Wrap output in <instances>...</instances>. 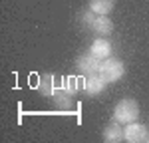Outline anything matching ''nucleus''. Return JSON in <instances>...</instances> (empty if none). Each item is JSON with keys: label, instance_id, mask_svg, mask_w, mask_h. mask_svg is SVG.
<instances>
[{"label": "nucleus", "instance_id": "12", "mask_svg": "<svg viewBox=\"0 0 149 143\" xmlns=\"http://www.w3.org/2000/svg\"><path fill=\"white\" fill-rule=\"evenodd\" d=\"M64 87H66V90H68V92H70L72 95H74L76 92H78V90H80V87H78V80H76V78H68V80H66V85H64Z\"/></svg>", "mask_w": 149, "mask_h": 143}, {"label": "nucleus", "instance_id": "5", "mask_svg": "<svg viewBox=\"0 0 149 143\" xmlns=\"http://www.w3.org/2000/svg\"><path fill=\"white\" fill-rule=\"evenodd\" d=\"M100 60L93 56L92 52H86V54H81L80 58H78V62H76V68H78V72H80L81 76L86 78V76H92V74H97L100 72Z\"/></svg>", "mask_w": 149, "mask_h": 143}, {"label": "nucleus", "instance_id": "9", "mask_svg": "<svg viewBox=\"0 0 149 143\" xmlns=\"http://www.w3.org/2000/svg\"><path fill=\"white\" fill-rule=\"evenodd\" d=\"M52 99H54V103H56L58 107H62V109L72 107V94H70L66 87H56L54 94H52Z\"/></svg>", "mask_w": 149, "mask_h": 143}, {"label": "nucleus", "instance_id": "11", "mask_svg": "<svg viewBox=\"0 0 149 143\" xmlns=\"http://www.w3.org/2000/svg\"><path fill=\"white\" fill-rule=\"evenodd\" d=\"M36 87L40 90V94L46 95V97H52V94H54V78L52 76H40V80H38V83H36Z\"/></svg>", "mask_w": 149, "mask_h": 143}, {"label": "nucleus", "instance_id": "8", "mask_svg": "<svg viewBox=\"0 0 149 143\" xmlns=\"http://www.w3.org/2000/svg\"><path fill=\"white\" fill-rule=\"evenodd\" d=\"M123 139V127H121V123L119 121H111L105 129H103V141L105 143H117Z\"/></svg>", "mask_w": 149, "mask_h": 143}, {"label": "nucleus", "instance_id": "3", "mask_svg": "<svg viewBox=\"0 0 149 143\" xmlns=\"http://www.w3.org/2000/svg\"><path fill=\"white\" fill-rule=\"evenodd\" d=\"M97 74H100L107 83H115V82H119V80L125 76V66H123L121 60L107 58V60H103L102 64H100V72H97Z\"/></svg>", "mask_w": 149, "mask_h": 143}, {"label": "nucleus", "instance_id": "2", "mask_svg": "<svg viewBox=\"0 0 149 143\" xmlns=\"http://www.w3.org/2000/svg\"><path fill=\"white\" fill-rule=\"evenodd\" d=\"M139 117V103L135 99H119L117 106L113 107V119L119 123H131V121H137Z\"/></svg>", "mask_w": 149, "mask_h": 143}, {"label": "nucleus", "instance_id": "10", "mask_svg": "<svg viewBox=\"0 0 149 143\" xmlns=\"http://www.w3.org/2000/svg\"><path fill=\"white\" fill-rule=\"evenodd\" d=\"M113 6H115V0H90V10L95 12V14H103V16H109Z\"/></svg>", "mask_w": 149, "mask_h": 143}, {"label": "nucleus", "instance_id": "6", "mask_svg": "<svg viewBox=\"0 0 149 143\" xmlns=\"http://www.w3.org/2000/svg\"><path fill=\"white\" fill-rule=\"evenodd\" d=\"M105 85H107V82L100 74H92V76H86V80H84V92H86V95L93 97V95L102 94L105 90Z\"/></svg>", "mask_w": 149, "mask_h": 143}, {"label": "nucleus", "instance_id": "4", "mask_svg": "<svg viewBox=\"0 0 149 143\" xmlns=\"http://www.w3.org/2000/svg\"><path fill=\"white\" fill-rule=\"evenodd\" d=\"M149 133L147 127L139 121H131V123H125L123 127V139L127 143H141V141H147Z\"/></svg>", "mask_w": 149, "mask_h": 143}, {"label": "nucleus", "instance_id": "7", "mask_svg": "<svg viewBox=\"0 0 149 143\" xmlns=\"http://www.w3.org/2000/svg\"><path fill=\"white\" fill-rule=\"evenodd\" d=\"M88 52H92V54L100 60V62H103V60L111 58L113 46H111V42H109V40H105V38L102 36V38H97L92 46H90V50H88Z\"/></svg>", "mask_w": 149, "mask_h": 143}, {"label": "nucleus", "instance_id": "13", "mask_svg": "<svg viewBox=\"0 0 149 143\" xmlns=\"http://www.w3.org/2000/svg\"><path fill=\"white\" fill-rule=\"evenodd\" d=\"M147 141H149V137H147Z\"/></svg>", "mask_w": 149, "mask_h": 143}, {"label": "nucleus", "instance_id": "1", "mask_svg": "<svg viewBox=\"0 0 149 143\" xmlns=\"http://www.w3.org/2000/svg\"><path fill=\"white\" fill-rule=\"evenodd\" d=\"M81 22L86 24L90 30H93L97 36H109L113 32V22L109 20V16H103V14H95V12L88 10L84 12V16H81Z\"/></svg>", "mask_w": 149, "mask_h": 143}]
</instances>
